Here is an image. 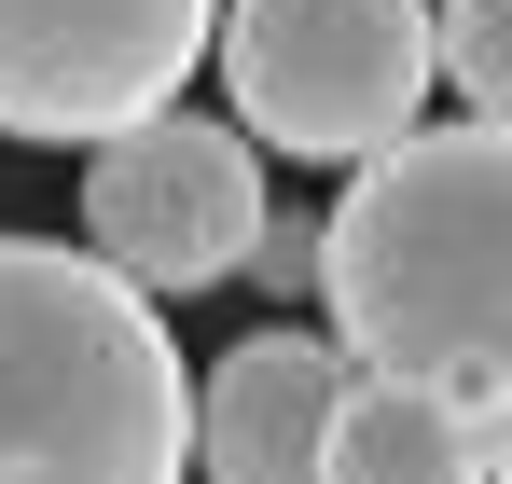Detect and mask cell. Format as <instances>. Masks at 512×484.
Segmentation results:
<instances>
[{
    "mask_svg": "<svg viewBox=\"0 0 512 484\" xmlns=\"http://www.w3.org/2000/svg\"><path fill=\"white\" fill-rule=\"evenodd\" d=\"M319 305L346 374H416L457 402L512 388V125H416L319 208Z\"/></svg>",
    "mask_w": 512,
    "mask_h": 484,
    "instance_id": "1",
    "label": "cell"
},
{
    "mask_svg": "<svg viewBox=\"0 0 512 484\" xmlns=\"http://www.w3.org/2000/svg\"><path fill=\"white\" fill-rule=\"evenodd\" d=\"M194 374L97 249L0 236V484H180Z\"/></svg>",
    "mask_w": 512,
    "mask_h": 484,
    "instance_id": "2",
    "label": "cell"
},
{
    "mask_svg": "<svg viewBox=\"0 0 512 484\" xmlns=\"http://www.w3.org/2000/svg\"><path fill=\"white\" fill-rule=\"evenodd\" d=\"M208 70L236 97V139L305 166H374L429 111V0H222Z\"/></svg>",
    "mask_w": 512,
    "mask_h": 484,
    "instance_id": "3",
    "label": "cell"
},
{
    "mask_svg": "<svg viewBox=\"0 0 512 484\" xmlns=\"http://www.w3.org/2000/svg\"><path fill=\"white\" fill-rule=\"evenodd\" d=\"M263 153L208 111H153L125 139L84 153V249L139 291V305H194V291H236L263 236Z\"/></svg>",
    "mask_w": 512,
    "mask_h": 484,
    "instance_id": "4",
    "label": "cell"
},
{
    "mask_svg": "<svg viewBox=\"0 0 512 484\" xmlns=\"http://www.w3.org/2000/svg\"><path fill=\"white\" fill-rule=\"evenodd\" d=\"M222 0H0V139L97 153L125 125L180 111L208 70Z\"/></svg>",
    "mask_w": 512,
    "mask_h": 484,
    "instance_id": "5",
    "label": "cell"
},
{
    "mask_svg": "<svg viewBox=\"0 0 512 484\" xmlns=\"http://www.w3.org/2000/svg\"><path fill=\"white\" fill-rule=\"evenodd\" d=\"M333 402H346V346L333 332H250L194 388V471L208 484H319Z\"/></svg>",
    "mask_w": 512,
    "mask_h": 484,
    "instance_id": "6",
    "label": "cell"
},
{
    "mask_svg": "<svg viewBox=\"0 0 512 484\" xmlns=\"http://www.w3.org/2000/svg\"><path fill=\"white\" fill-rule=\"evenodd\" d=\"M319 484H485V415L416 374H346Z\"/></svg>",
    "mask_w": 512,
    "mask_h": 484,
    "instance_id": "7",
    "label": "cell"
},
{
    "mask_svg": "<svg viewBox=\"0 0 512 484\" xmlns=\"http://www.w3.org/2000/svg\"><path fill=\"white\" fill-rule=\"evenodd\" d=\"M429 70L471 97V125H512V0H443L429 14Z\"/></svg>",
    "mask_w": 512,
    "mask_h": 484,
    "instance_id": "8",
    "label": "cell"
},
{
    "mask_svg": "<svg viewBox=\"0 0 512 484\" xmlns=\"http://www.w3.org/2000/svg\"><path fill=\"white\" fill-rule=\"evenodd\" d=\"M250 277H263V291H319V222L263 208V236H250Z\"/></svg>",
    "mask_w": 512,
    "mask_h": 484,
    "instance_id": "9",
    "label": "cell"
},
{
    "mask_svg": "<svg viewBox=\"0 0 512 484\" xmlns=\"http://www.w3.org/2000/svg\"><path fill=\"white\" fill-rule=\"evenodd\" d=\"M471 415H485V484H512V388H499V402H471Z\"/></svg>",
    "mask_w": 512,
    "mask_h": 484,
    "instance_id": "10",
    "label": "cell"
}]
</instances>
